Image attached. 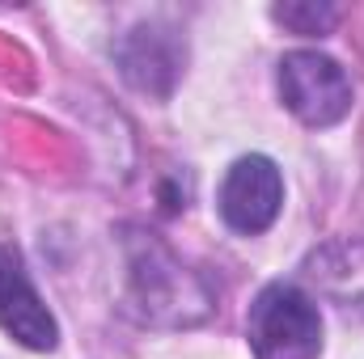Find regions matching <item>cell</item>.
<instances>
[{
    "label": "cell",
    "instance_id": "3",
    "mask_svg": "<svg viewBox=\"0 0 364 359\" xmlns=\"http://www.w3.org/2000/svg\"><path fill=\"white\" fill-rule=\"evenodd\" d=\"M284 203V178L275 170V161L267 157H242L220 186V216L229 228L237 233H263L272 228V220L279 216Z\"/></svg>",
    "mask_w": 364,
    "mask_h": 359
},
{
    "label": "cell",
    "instance_id": "5",
    "mask_svg": "<svg viewBox=\"0 0 364 359\" xmlns=\"http://www.w3.org/2000/svg\"><path fill=\"white\" fill-rule=\"evenodd\" d=\"M314 275L322 279V287H326L331 296H335V292H339L343 283H352V270L339 267V263H335L331 254L314 258ZM360 300H364V270H356V287H352V296H348V304H343V309H352V304H360Z\"/></svg>",
    "mask_w": 364,
    "mask_h": 359
},
{
    "label": "cell",
    "instance_id": "2",
    "mask_svg": "<svg viewBox=\"0 0 364 359\" xmlns=\"http://www.w3.org/2000/svg\"><path fill=\"white\" fill-rule=\"evenodd\" d=\"M279 97L301 123L331 127L352 110V81L331 55L292 51L279 60Z\"/></svg>",
    "mask_w": 364,
    "mask_h": 359
},
{
    "label": "cell",
    "instance_id": "1",
    "mask_svg": "<svg viewBox=\"0 0 364 359\" xmlns=\"http://www.w3.org/2000/svg\"><path fill=\"white\" fill-rule=\"evenodd\" d=\"M250 343L259 359H318L322 351V317L318 304L292 287L272 283L250 304Z\"/></svg>",
    "mask_w": 364,
    "mask_h": 359
},
{
    "label": "cell",
    "instance_id": "6",
    "mask_svg": "<svg viewBox=\"0 0 364 359\" xmlns=\"http://www.w3.org/2000/svg\"><path fill=\"white\" fill-rule=\"evenodd\" d=\"M275 17H279L284 26H292L296 34H318V30H326V26L335 21V9H314V4H284V9H275Z\"/></svg>",
    "mask_w": 364,
    "mask_h": 359
},
{
    "label": "cell",
    "instance_id": "4",
    "mask_svg": "<svg viewBox=\"0 0 364 359\" xmlns=\"http://www.w3.org/2000/svg\"><path fill=\"white\" fill-rule=\"evenodd\" d=\"M0 326L30 351H51L60 338L55 317L47 313V304L38 300L21 263L9 250H0Z\"/></svg>",
    "mask_w": 364,
    "mask_h": 359
}]
</instances>
